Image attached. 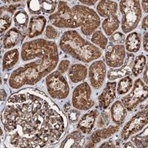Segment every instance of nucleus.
<instances>
[{
	"instance_id": "obj_4",
	"label": "nucleus",
	"mask_w": 148,
	"mask_h": 148,
	"mask_svg": "<svg viewBox=\"0 0 148 148\" xmlns=\"http://www.w3.org/2000/svg\"><path fill=\"white\" fill-rule=\"evenodd\" d=\"M119 9L122 14L121 30L124 33L131 32L136 28L141 18L139 1L122 0L119 3Z\"/></svg>"
},
{
	"instance_id": "obj_18",
	"label": "nucleus",
	"mask_w": 148,
	"mask_h": 148,
	"mask_svg": "<svg viewBox=\"0 0 148 148\" xmlns=\"http://www.w3.org/2000/svg\"><path fill=\"white\" fill-rule=\"evenodd\" d=\"M47 20L43 16H34L30 18L27 36L30 39L39 36L43 33Z\"/></svg>"
},
{
	"instance_id": "obj_45",
	"label": "nucleus",
	"mask_w": 148,
	"mask_h": 148,
	"mask_svg": "<svg viewBox=\"0 0 148 148\" xmlns=\"http://www.w3.org/2000/svg\"><path fill=\"white\" fill-rule=\"evenodd\" d=\"M147 71H148L147 66L146 69H145V73H144V76H143L144 80H145V83H146V84H147Z\"/></svg>"
},
{
	"instance_id": "obj_23",
	"label": "nucleus",
	"mask_w": 148,
	"mask_h": 148,
	"mask_svg": "<svg viewBox=\"0 0 148 148\" xmlns=\"http://www.w3.org/2000/svg\"><path fill=\"white\" fill-rule=\"evenodd\" d=\"M18 59L19 53L17 49H14L5 53L2 59V71H10L18 62Z\"/></svg>"
},
{
	"instance_id": "obj_1",
	"label": "nucleus",
	"mask_w": 148,
	"mask_h": 148,
	"mask_svg": "<svg viewBox=\"0 0 148 148\" xmlns=\"http://www.w3.org/2000/svg\"><path fill=\"white\" fill-rule=\"evenodd\" d=\"M9 147H43L62 138L67 119L44 92L25 88L9 97L2 113Z\"/></svg>"
},
{
	"instance_id": "obj_33",
	"label": "nucleus",
	"mask_w": 148,
	"mask_h": 148,
	"mask_svg": "<svg viewBox=\"0 0 148 148\" xmlns=\"http://www.w3.org/2000/svg\"><path fill=\"white\" fill-rule=\"evenodd\" d=\"M125 36L121 32H116L111 35L110 38V42L111 44H116V45H122L125 43Z\"/></svg>"
},
{
	"instance_id": "obj_42",
	"label": "nucleus",
	"mask_w": 148,
	"mask_h": 148,
	"mask_svg": "<svg viewBox=\"0 0 148 148\" xmlns=\"http://www.w3.org/2000/svg\"><path fill=\"white\" fill-rule=\"evenodd\" d=\"M7 97V94H6V92L4 90H1V101L2 102V101H5V99Z\"/></svg>"
},
{
	"instance_id": "obj_13",
	"label": "nucleus",
	"mask_w": 148,
	"mask_h": 148,
	"mask_svg": "<svg viewBox=\"0 0 148 148\" xmlns=\"http://www.w3.org/2000/svg\"><path fill=\"white\" fill-rule=\"evenodd\" d=\"M106 65L103 61H96L92 63L89 68V80L94 89H99L104 82L106 76Z\"/></svg>"
},
{
	"instance_id": "obj_5",
	"label": "nucleus",
	"mask_w": 148,
	"mask_h": 148,
	"mask_svg": "<svg viewBox=\"0 0 148 148\" xmlns=\"http://www.w3.org/2000/svg\"><path fill=\"white\" fill-rule=\"evenodd\" d=\"M72 11L84 36H90L100 26L101 20L94 10L83 5H75Z\"/></svg>"
},
{
	"instance_id": "obj_46",
	"label": "nucleus",
	"mask_w": 148,
	"mask_h": 148,
	"mask_svg": "<svg viewBox=\"0 0 148 148\" xmlns=\"http://www.w3.org/2000/svg\"><path fill=\"white\" fill-rule=\"evenodd\" d=\"M70 107H71V105H70V103L69 102L67 103V104L64 105V110H68V108H70Z\"/></svg>"
},
{
	"instance_id": "obj_8",
	"label": "nucleus",
	"mask_w": 148,
	"mask_h": 148,
	"mask_svg": "<svg viewBox=\"0 0 148 148\" xmlns=\"http://www.w3.org/2000/svg\"><path fill=\"white\" fill-rule=\"evenodd\" d=\"M46 87L50 96L56 99H64L69 95L70 88L65 78L59 71H54L46 78Z\"/></svg>"
},
{
	"instance_id": "obj_34",
	"label": "nucleus",
	"mask_w": 148,
	"mask_h": 148,
	"mask_svg": "<svg viewBox=\"0 0 148 148\" xmlns=\"http://www.w3.org/2000/svg\"><path fill=\"white\" fill-rule=\"evenodd\" d=\"M45 36L47 39H55L59 36V32L53 26L47 25L45 29Z\"/></svg>"
},
{
	"instance_id": "obj_6",
	"label": "nucleus",
	"mask_w": 148,
	"mask_h": 148,
	"mask_svg": "<svg viewBox=\"0 0 148 148\" xmlns=\"http://www.w3.org/2000/svg\"><path fill=\"white\" fill-rule=\"evenodd\" d=\"M98 14L105 19L102 22V28L108 36L113 35L119 28L120 21L118 17V5L113 1H101L96 7Z\"/></svg>"
},
{
	"instance_id": "obj_44",
	"label": "nucleus",
	"mask_w": 148,
	"mask_h": 148,
	"mask_svg": "<svg viewBox=\"0 0 148 148\" xmlns=\"http://www.w3.org/2000/svg\"><path fill=\"white\" fill-rule=\"evenodd\" d=\"M124 147H132V148L136 147V145L132 142V141H130V142L126 143L125 145H124Z\"/></svg>"
},
{
	"instance_id": "obj_9",
	"label": "nucleus",
	"mask_w": 148,
	"mask_h": 148,
	"mask_svg": "<svg viewBox=\"0 0 148 148\" xmlns=\"http://www.w3.org/2000/svg\"><path fill=\"white\" fill-rule=\"evenodd\" d=\"M147 84H145L141 79H138L135 82L131 92L127 96L123 98L121 102L127 110L131 111L136 108L140 103L147 99Z\"/></svg>"
},
{
	"instance_id": "obj_15",
	"label": "nucleus",
	"mask_w": 148,
	"mask_h": 148,
	"mask_svg": "<svg viewBox=\"0 0 148 148\" xmlns=\"http://www.w3.org/2000/svg\"><path fill=\"white\" fill-rule=\"evenodd\" d=\"M134 60V55L132 53L127 54V58L124 64L119 69H110L108 73V79L109 80H116L125 76H129L132 73V66Z\"/></svg>"
},
{
	"instance_id": "obj_40",
	"label": "nucleus",
	"mask_w": 148,
	"mask_h": 148,
	"mask_svg": "<svg viewBox=\"0 0 148 148\" xmlns=\"http://www.w3.org/2000/svg\"><path fill=\"white\" fill-rule=\"evenodd\" d=\"M79 2H81V3L86 5H94L97 2V1H96V0L95 1H84V0H81V1H79Z\"/></svg>"
},
{
	"instance_id": "obj_43",
	"label": "nucleus",
	"mask_w": 148,
	"mask_h": 148,
	"mask_svg": "<svg viewBox=\"0 0 148 148\" xmlns=\"http://www.w3.org/2000/svg\"><path fill=\"white\" fill-rule=\"evenodd\" d=\"M142 6H143V9L145 10V13H147V5H148V2L147 1H142Z\"/></svg>"
},
{
	"instance_id": "obj_28",
	"label": "nucleus",
	"mask_w": 148,
	"mask_h": 148,
	"mask_svg": "<svg viewBox=\"0 0 148 148\" xmlns=\"http://www.w3.org/2000/svg\"><path fill=\"white\" fill-rule=\"evenodd\" d=\"M132 87H133V80L130 76H126L120 80L119 82L117 92L119 95H124L129 92Z\"/></svg>"
},
{
	"instance_id": "obj_26",
	"label": "nucleus",
	"mask_w": 148,
	"mask_h": 148,
	"mask_svg": "<svg viewBox=\"0 0 148 148\" xmlns=\"http://www.w3.org/2000/svg\"><path fill=\"white\" fill-rule=\"evenodd\" d=\"M147 65V58L144 55H139L135 59L134 63L132 66V73L133 76L137 77L141 73Z\"/></svg>"
},
{
	"instance_id": "obj_19",
	"label": "nucleus",
	"mask_w": 148,
	"mask_h": 148,
	"mask_svg": "<svg viewBox=\"0 0 148 148\" xmlns=\"http://www.w3.org/2000/svg\"><path fill=\"white\" fill-rule=\"evenodd\" d=\"M84 144V137L80 131H74L70 133L61 143L60 147L81 148Z\"/></svg>"
},
{
	"instance_id": "obj_37",
	"label": "nucleus",
	"mask_w": 148,
	"mask_h": 148,
	"mask_svg": "<svg viewBox=\"0 0 148 148\" xmlns=\"http://www.w3.org/2000/svg\"><path fill=\"white\" fill-rule=\"evenodd\" d=\"M116 145L115 144L113 143V141L112 140H109V141H106V142H104L103 143L102 145L100 146V147L102 148V147H116Z\"/></svg>"
},
{
	"instance_id": "obj_17",
	"label": "nucleus",
	"mask_w": 148,
	"mask_h": 148,
	"mask_svg": "<svg viewBox=\"0 0 148 148\" xmlns=\"http://www.w3.org/2000/svg\"><path fill=\"white\" fill-rule=\"evenodd\" d=\"M99 115V113L97 110H92L82 117L79 121L77 127L84 134H90L94 127L95 122Z\"/></svg>"
},
{
	"instance_id": "obj_29",
	"label": "nucleus",
	"mask_w": 148,
	"mask_h": 148,
	"mask_svg": "<svg viewBox=\"0 0 148 148\" xmlns=\"http://www.w3.org/2000/svg\"><path fill=\"white\" fill-rule=\"evenodd\" d=\"M147 130L146 128L142 133L132 137L131 141L136 147H147Z\"/></svg>"
},
{
	"instance_id": "obj_31",
	"label": "nucleus",
	"mask_w": 148,
	"mask_h": 148,
	"mask_svg": "<svg viewBox=\"0 0 148 148\" xmlns=\"http://www.w3.org/2000/svg\"><path fill=\"white\" fill-rule=\"evenodd\" d=\"M12 22V18L8 14H1V27H0V32H1V36L2 38V34L9 28Z\"/></svg>"
},
{
	"instance_id": "obj_14",
	"label": "nucleus",
	"mask_w": 148,
	"mask_h": 148,
	"mask_svg": "<svg viewBox=\"0 0 148 148\" xmlns=\"http://www.w3.org/2000/svg\"><path fill=\"white\" fill-rule=\"evenodd\" d=\"M119 126H110L108 127H103L99 130H97L91 135L88 141L86 144V147H93L97 143L100 142L101 140L107 139L112 136L113 134L119 131Z\"/></svg>"
},
{
	"instance_id": "obj_38",
	"label": "nucleus",
	"mask_w": 148,
	"mask_h": 148,
	"mask_svg": "<svg viewBox=\"0 0 148 148\" xmlns=\"http://www.w3.org/2000/svg\"><path fill=\"white\" fill-rule=\"evenodd\" d=\"M143 44H144V50H145V52L147 53L148 51V45H147V33H145V36H144V41H143Z\"/></svg>"
},
{
	"instance_id": "obj_12",
	"label": "nucleus",
	"mask_w": 148,
	"mask_h": 148,
	"mask_svg": "<svg viewBox=\"0 0 148 148\" xmlns=\"http://www.w3.org/2000/svg\"><path fill=\"white\" fill-rule=\"evenodd\" d=\"M125 47L123 45H110L105 53L106 64L110 67H119L125 63Z\"/></svg>"
},
{
	"instance_id": "obj_10",
	"label": "nucleus",
	"mask_w": 148,
	"mask_h": 148,
	"mask_svg": "<svg viewBox=\"0 0 148 148\" xmlns=\"http://www.w3.org/2000/svg\"><path fill=\"white\" fill-rule=\"evenodd\" d=\"M92 90L88 82H83L78 85L73 92V106L80 110L90 109L95 102L91 99Z\"/></svg>"
},
{
	"instance_id": "obj_24",
	"label": "nucleus",
	"mask_w": 148,
	"mask_h": 148,
	"mask_svg": "<svg viewBox=\"0 0 148 148\" xmlns=\"http://www.w3.org/2000/svg\"><path fill=\"white\" fill-rule=\"evenodd\" d=\"M127 51L130 53H136L141 47V34L138 32L130 34L125 41Z\"/></svg>"
},
{
	"instance_id": "obj_36",
	"label": "nucleus",
	"mask_w": 148,
	"mask_h": 148,
	"mask_svg": "<svg viewBox=\"0 0 148 148\" xmlns=\"http://www.w3.org/2000/svg\"><path fill=\"white\" fill-rule=\"evenodd\" d=\"M70 65V62L68 60H62L59 64V67H58V71L61 73H64L66 71L68 70V67Z\"/></svg>"
},
{
	"instance_id": "obj_35",
	"label": "nucleus",
	"mask_w": 148,
	"mask_h": 148,
	"mask_svg": "<svg viewBox=\"0 0 148 148\" xmlns=\"http://www.w3.org/2000/svg\"><path fill=\"white\" fill-rule=\"evenodd\" d=\"M80 116V112L77 110H70L68 112V119L71 123H76L78 121Z\"/></svg>"
},
{
	"instance_id": "obj_22",
	"label": "nucleus",
	"mask_w": 148,
	"mask_h": 148,
	"mask_svg": "<svg viewBox=\"0 0 148 148\" xmlns=\"http://www.w3.org/2000/svg\"><path fill=\"white\" fill-rule=\"evenodd\" d=\"M110 113L113 122L117 125H121L126 118L127 110L121 101H117L111 107Z\"/></svg>"
},
{
	"instance_id": "obj_21",
	"label": "nucleus",
	"mask_w": 148,
	"mask_h": 148,
	"mask_svg": "<svg viewBox=\"0 0 148 148\" xmlns=\"http://www.w3.org/2000/svg\"><path fill=\"white\" fill-rule=\"evenodd\" d=\"M88 70L84 65L81 64H73L69 69L68 77L74 84L83 81L87 77Z\"/></svg>"
},
{
	"instance_id": "obj_16",
	"label": "nucleus",
	"mask_w": 148,
	"mask_h": 148,
	"mask_svg": "<svg viewBox=\"0 0 148 148\" xmlns=\"http://www.w3.org/2000/svg\"><path fill=\"white\" fill-rule=\"evenodd\" d=\"M116 82H108L101 94L99 96V106L101 110H106L116 99Z\"/></svg>"
},
{
	"instance_id": "obj_2",
	"label": "nucleus",
	"mask_w": 148,
	"mask_h": 148,
	"mask_svg": "<svg viewBox=\"0 0 148 148\" xmlns=\"http://www.w3.org/2000/svg\"><path fill=\"white\" fill-rule=\"evenodd\" d=\"M21 57L29 62L12 73L9 85L18 89L25 85H34L50 73L59 62L57 46L54 42L43 39L25 42L22 45Z\"/></svg>"
},
{
	"instance_id": "obj_25",
	"label": "nucleus",
	"mask_w": 148,
	"mask_h": 148,
	"mask_svg": "<svg viewBox=\"0 0 148 148\" xmlns=\"http://www.w3.org/2000/svg\"><path fill=\"white\" fill-rule=\"evenodd\" d=\"M14 25L18 30H25L28 24V16L25 10H18L14 17Z\"/></svg>"
},
{
	"instance_id": "obj_41",
	"label": "nucleus",
	"mask_w": 148,
	"mask_h": 148,
	"mask_svg": "<svg viewBox=\"0 0 148 148\" xmlns=\"http://www.w3.org/2000/svg\"><path fill=\"white\" fill-rule=\"evenodd\" d=\"M142 28L144 30H147V16L144 18L143 22H142Z\"/></svg>"
},
{
	"instance_id": "obj_30",
	"label": "nucleus",
	"mask_w": 148,
	"mask_h": 148,
	"mask_svg": "<svg viewBox=\"0 0 148 148\" xmlns=\"http://www.w3.org/2000/svg\"><path fill=\"white\" fill-rule=\"evenodd\" d=\"M27 6L30 14L34 15H40L42 14V1L40 0L27 1Z\"/></svg>"
},
{
	"instance_id": "obj_27",
	"label": "nucleus",
	"mask_w": 148,
	"mask_h": 148,
	"mask_svg": "<svg viewBox=\"0 0 148 148\" xmlns=\"http://www.w3.org/2000/svg\"><path fill=\"white\" fill-rule=\"evenodd\" d=\"M91 41L93 44L96 45L102 50L106 48L107 45H108V39L107 37L104 35L101 30H97L93 33L91 38Z\"/></svg>"
},
{
	"instance_id": "obj_3",
	"label": "nucleus",
	"mask_w": 148,
	"mask_h": 148,
	"mask_svg": "<svg viewBox=\"0 0 148 148\" xmlns=\"http://www.w3.org/2000/svg\"><path fill=\"white\" fill-rule=\"evenodd\" d=\"M59 47L63 52L82 62L89 63L101 56L99 49L85 40L75 30L64 33L59 42Z\"/></svg>"
},
{
	"instance_id": "obj_7",
	"label": "nucleus",
	"mask_w": 148,
	"mask_h": 148,
	"mask_svg": "<svg viewBox=\"0 0 148 148\" xmlns=\"http://www.w3.org/2000/svg\"><path fill=\"white\" fill-rule=\"evenodd\" d=\"M53 25L59 28H76L79 27L73 14L72 9L66 2L60 1L56 13L49 16Z\"/></svg>"
},
{
	"instance_id": "obj_32",
	"label": "nucleus",
	"mask_w": 148,
	"mask_h": 148,
	"mask_svg": "<svg viewBox=\"0 0 148 148\" xmlns=\"http://www.w3.org/2000/svg\"><path fill=\"white\" fill-rule=\"evenodd\" d=\"M110 121V116L108 112L104 111L100 115L97 121V127L99 128L106 127L109 125Z\"/></svg>"
},
{
	"instance_id": "obj_39",
	"label": "nucleus",
	"mask_w": 148,
	"mask_h": 148,
	"mask_svg": "<svg viewBox=\"0 0 148 148\" xmlns=\"http://www.w3.org/2000/svg\"><path fill=\"white\" fill-rule=\"evenodd\" d=\"M18 6H19V5H10V6H9V7L8 8V11L10 12L12 14H14V12H15V10L17 9V7H18Z\"/></svg>"
},
{
	"instance_id": "obj_20",
	"label": "nucleus",
	"mask_w": 148,
	"mask_h": 148,
	"mask_svg": "<svg viewBox=\"0 0 148 148\" xmlns=\"http://www.w3.org/2000/svg\"><path fill=\"white\" fill-rule=\"evenodd\" d=\"M22 34L18 29L14 27L5 34L3 38V47L5 49H10L15 47L22 41Z\"/></svg>"
},
{
	"instance_id": "obj_11",
	"label": "nucleus",
	"mask_w": 148,
	"mask_h": 148,
	"mask_svg": "<svg viewBox=\"0 0 148 148\" xmlns=\"http://www.w3.org/2000/svg\"><path fill=\"white\" fill-rule=\"evenodd\" d=\"M147 105L132 117L124 127L121 133V138L126 141L130 137L138 133L147 125Z\"/></svg>"
}]
</instances>
